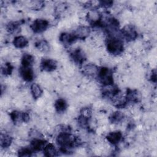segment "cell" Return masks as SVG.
I'll use <instances>...</instances> for the list:
<instances>
[{
    "instance_id": "obj_1",
    "label": "cell",
    "mask_w": 157,
    "mask_h": 157,
    "mask_svg": "<svg viewBox=\"0 0 157 157\" xmlns=\"http://www.w3.org/2000/svg\"><path fill=\"white\" fill-rule=\"evenodd\" d=\"M106 48L110 54L118 55L123 52L124 45L123 41L118 37L110 36L106 40Z\"/></svg>"
},
{
    "instance_id": "obj_2",
    "label": "cell",
    "mask_w": 157,
    "mask_h": 157,
    "mask_svg": "<svg viewBox=\"0 0 157 157\" xmlns=\"http://www.w3.org/2000/svg\"><path fill=\"white\" fill-rule=\"evenodd\" d=\"M97 77L104 86L112 85L113 83L112 72L108 67H102L99 69Z\"/></svg>"
},
{
    "instance_id": "obj_3",
    "label": "cell",
    "mask_w": 157,
    "mask_h": 157,
    "mask_svg": "<svg viewBox=\"0 0 157 157\" xmlns=\"http://www.w3.org/2000/svg\"><path fill=\"white\" fill-rule=\"evenodd\" d=\"M49 26V23L47 20L38 18L35 20L31 25V29L35 33H41L45 31Z\"/></svg>"
},
{
    "instance_id": "obj_4",
    "label": "cell",
    "mask_w": 157,
    "mask_h": 157,
    "mask_svg": "<svg viewBox=\"0 0 157 157\" xmlns=\"http://www.w3.org/2000/svg\"><path fill=\"white\" fill-rule=\"evenodd\" d=\"M123 37L128 41H132L137 37V32L135 27L132 25H125L121 30Z\"/></svg>"
},
{
    "instance_id": "obj_5",
    "label": "cell",
    "mask_w": 157,
    "mask_h": 157,
    "mask_svg": "<svg viewBox=\"0 0 157 157\" xmlns=\"http://www.w3.org/2000/svg\"><path fill=\"white\" fill-rule=\"evenodd\" d=\"M20 75L21 77L26 82L32 81L34 77V74L32 67L21 66L20 69Z\"/></svg>"
},
{
    "instance_id": "obj_6",
    "label": "cell",
    "mask_w": 157,
    "mask_h": 157,
    "mask_svg": "<svg viewBox=\"0 0 157 157\" xmlns=\"http://www.w3.org/2000/svg\"><path fill=\"white\" fill-rule=\"evenodd\" d=\"M90 29L86 26H80L76 28L72 33L77 39H83L87 37L90 34Z\"/></svg>"
},
{
    "instance_id": "obj_7",
    "label": "cell",
    "mask_w": 157,
    "mask_h": 157,
    "mask_svg": "<svg viewBox=\"0 0 157 157\" xmlns=\"http://www.w3.org/2000/svg\"><path fill=\"white\" fill-rule=\"evenodd\" d=\"M40 67L42 70L46 72H52L56 69L57 63L52 59H44L40 63Z\"/></svg>"
},
{
    "instance_id": "obj_8",
    "label": "cell",
    "mask_w": 157,
    "mask_h": 157,
    "mask_svg": "<svg viewBox=\"0 0 157 157\" xmlns=\"http://www.w3.org/2000/svg\"><path fill=\"white\" fill-rule=\"evenodd\" d=\"M126 96L127 102L137 103L141 99V95L137 90H129Z\"/></svg>"
},
{
    "instance_id": "obj_9",
    "label": "cell",
    "mask_w": 157,
    "mask_h": 157,
    "mask_svg": "<svg viewBox=\"0 0 157 157\" xmlns=\"http://www.w3.org/2000/svg\"><path fill=\"white\" fill-rule=\"evenodd\" d=\"M123 135L120 131H115L108 133L106 136V139L109 142L113 145L118 144L122 139Z\"/></svg>"
},
{
    "instance_id": "obj_10",
    "label": "cell",
    "mask_w": 157,
    "mask_h": 157,
    "mask_svg": "<svg viewBox=\"0 0 157 157\" xmlns=\"http://www.w3.org/2000/svg\"><path fill=\"white\" fill-rule=\"evenodd\" d=\"M98 67L93 64H88L85 65L83 68V72L87 77H94L97 76L98 72Z\"/></svg>"
},
{
    "instance_id": "obj_11",
    "label": "cell",
    "mask_w": 157,
    "mask_h": 157,
    "mask_svg": "<svg viewBox=\"0 0 157 157\" xmlns=\"http://www.w3.org/2000/svg\"><path fill=\"white\" fill-rule=\"evenodd\" d=\"M71 57L73 61L78 64H82L85 59V54L80 49L74 50L71 53Z\"/></svg>"
},
{
    "instance_id": "obj_12",
    "label": "cell",
    "mask_w": 157,
    "mask_h": 157,
    "mask_svg": "<svg viewBox=\"0 0 157 157\" xmlns=\"http://www.w3.org/2000/svg\"><path fill=\"white\" fill-rule=\"evenodd\" d=\"M46 145L47 144L45 141L41 138L33 139L31 143V148L36 151H40L41 150H44Z\"/></svg>"
},
{
    "instance_id": "obj_13",
    "label": "cell",
    "mask_w": 157,
    "mask_h": 157,
    "mask_svg": "<svg viewBox=\"0 0 157 157\" xmlns=\"http://www.w3.org/2000/svg\"><path fill=\"white\" fill-rule=\"evenodd\" d=\"M28 44V39L23 36H16L13 40V44L17 48H25Z\"/></svg>"
},
{
    "instance_id": "obj_14",
    "label": "cell",
    "mask_w": 157,
    "mask_h": 157,
    "mask_svg": "<svg viewBox=\"0 0 157 157\" xmlns=\"http://www.w3.org/2000/svg\"><path fill=\"white\" fill-rule=\"evenodd\" d=\"M59 39L62 43L65 45H71L77 40L73 33H64L61 34Z\"/></svg>"
},
{
    "instance_id": "obj_15",
    "label": "cell",
    "mask_w": 157,
    "mask_h": 157,
    "mask_svg": "<svg viewBox=\"0 0 157 157\" xmlns=\"http://www.w3.org/2000/svg\"><path fill=\"white\" fill-rule=\"evenodd\" d=\"M30 90H31V93L32 94V96L34 99L39 98L42 96L43 93L42 90L40 86V85L36 83H34L31 85Z\"/></svg>"
},
{
    "instance_id": "obj_16",
    "label": "cell",
    "mask_w": 157,
    "mask_h": 157,
    "mask_svg": "<svg viewBox=\"0 0 157 157\" xmlns=\"http://www.w3.org/2000/svg\"><path fill=\"white\" fill-rule=\"evenodd\" d=\"M12 142V138L9 134L1 133V146L3 148H8Z\"/></svg>"
},
{
    "instance_id": "obj_17",
    "label": "cell",
    "mask_w": 157,
    "mask_h": 157,
    "mask_svg": "<svg viewBox=\"0 0 157 157\" xmlns=\"http://www.w3.org/2000/svg\"><path fill=\"white\" fill-rule=\"evenodd\" d=\"M43 151L44 155L46 156H55L57 155V150L52 144H47Z\"/></svg>"
},
{
    "instance_id": "obj_18",
    "label": "cell",
    "mask_w": 157,
    "mask_h": 157,
    "mask_svg": "<svg viewBox=\"0 0 157 157\" xmlns=\"http://www.w3.org/2000/svg\"><path fill=\"white\" fill-rule=\"evenodd\" d=\"M55 107L58 113L64 112L67 108V103L63 99H58L55 101Z\"/></svg>"
},
{
    "instance_id": "obj_19",
    "label": "cell",
    "mask_w": 157,
    "mask_h": 157,
    "mask_svg": "<svg viewBox=\"0 0 157 157\" xmlns=\"http://www.w3.org/2000/svg\"><path fill=\"white\" fill-rule=\"evenodd\" d=\"M6 29H7V31L10 33H12V34L18 33L20 30V24L17 21L10 22L7 24L6 26Z\"/></svg>"
},
{
    "instance_id": "obj_20",
    "label": "cell",
    "mask_w": 157,
    "mask_h": 157,
    "mask_svg": "<svg viewBox=\"0 0 157 157\" xmlns=\"http://www.w3.org/2000/svg\"><path fill=\"white\" fill-rule=\"evenodd\" d=\"M34 62V58L29 54H25L21 58V66L32 67Z\"/></svg>"
},
{
    "instance_id": "obj_21",
    "label": "cell",
    "mask_w": 157,
    "mask_h": 157,
    "mask_svg": "<svg viewBox=\"0 0 157 157\" xmlns=\"http://www.w3.org/2000/svg\"><path fill=\"white\" fill-rule=\"evenodd\" d=\"M124 117V113L120 111H117L113 112L112 115L110 116V121L112 123H119L121 121H123V118Z\"/></svg>"
},
{
    "instance_id": "obj_22",
    "label": "cell",
    "mask_w": 157,
    "mask_h": 157,
    "mask_svg": "<svg viewBox=\"0 0 157 157\" xmlns=\"http://www.w3.org/2000/svg\"><path fill=\"white\" fill-rule=\"evenodd\" d=\"M37 48L44 52V53H45V52H47L49 51L50 50V47H49V45L48 44V42L45 40H39L37 43V45H36Z\"/></svg>"
},
{
    "instance_id": "obj_23",
    "label": "cell",
    "mask_w": 157,
    "mask_h": 157,
    "mask_svg": "<svg viewBox=\"0 0 157 157\" xmlns=\"http://www.w3.org/2000/svg\"><path fill=\"white\" fill-rule=\"evenodd\" d=\"M32 150L27 147L21 148L18 151V155L19 156H30L32 155Z\"/></svg>"
},
{
    "instance_id": "obj_24",
    "label": "cell",
    "mask_w": 157,
    "mask_h": 157,
    "mask_svg": "<svg viewBox=\"0 0 157 157\" xmlns=\"http://www.w3.org/2000/svg\"><path fill=\"white\" fill-rule=\"evenodd\" d=\"M2 71H3L4 74H10L12 71V67L9 64H6L2 68Z\"/></svg>"
}]
</instances>
